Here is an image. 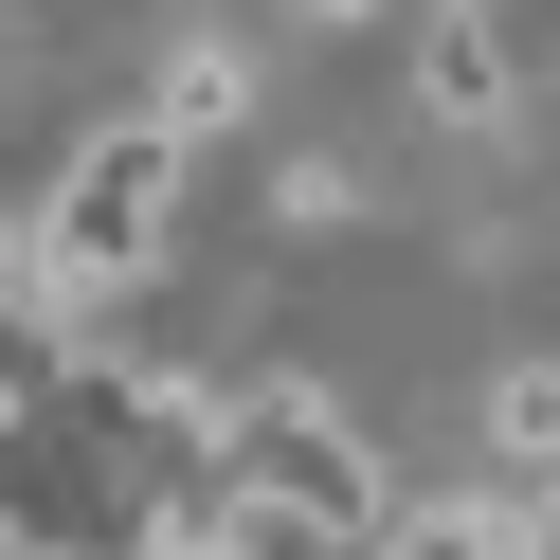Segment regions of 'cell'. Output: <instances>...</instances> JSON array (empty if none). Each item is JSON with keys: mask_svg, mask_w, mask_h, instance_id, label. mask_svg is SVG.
Returning a JSON list of instances; mask_svg holds the SVG:
<instances>
[{"mask_svg": "<svg viewBox=\"0 0 560 560\" xmlns=\"http://www.w3.org/2000/svg\"><path fill=\"white\" fill-rule=\"evenodd\" d=\"M182 163H199V145H163L145 109L91 127L73 182H55V199H37V235H19V254H37V290H55V307H91V290H127V271H163V235H182Z\"/></svg>", "mask_w": 560, "mask_h": 560, "instance_id": "1", "label": "cell"}, {"mask_svg": "<svg viewBox=\"0 0 560 560\" xmlns=\"http://www.w3.org/2000/svg\"><path fill=\"white\" fill-rule=\"evenodd\" d=\"M218 488H235L254 524H307V542H343V560H362V524H380L362 434H343L307 380H235V398H218Z\"/></svg>", "mask_w": 560, "mask_h": 560, "instance_id": "2", "label": "cell"}, {"mask_svg": "<svg viewBox=\"0 0 560 560\" xmlns=\"http://www.w3.org/2000/svg\"><path fill=\"white\" fill-rule=\"evenodd\" d=\"M416 91H434L452 127H506V109H524V73H506V19H488V0H434V37H416Z\"/></svg>", "mask_w": 560, "mask_h": 560, "instance_id": "3", "label": "cell"}, {"mask_svg": "<svg viewBox=\"0 0 560 560\" xmlns=\"http://www.w3.org/2000/svg\"><path fill=\"white\" fill-rule=\"evenodd\" d=\"M73 343H91V326L37 290V254H19V235H0V416H37L55 380H73Z\"/></svg>", "mask_w": 560, "mask_h": 560, "instance_id": "4", "label": "cell"}, {"mask_svg": "<svg viewBox=\"0 0 560 560\" xmlns=\"http://www.w3.org/2000/svg\"><path fill=\"white\" fill-rule=\"evenodd\" d=\"M362 560H542V524L524 506H380Z\"/></svg>", "mask_w": 560, "mask_h": 560, "instance_id": "5", "label": "cell"}, {"mask_svg": "<svg viewBox=\"0 0 560 560\" xmlns=\"http://www.w3.org/2000/svg\"><path fill=\"white\" fill-rule=\"evenodd\" d=\"M235 109H254V55H218V37H199L182 73H163V109H145V127H163V145H218Z\"/></svg>", "mask_w": 560, "mask_h": 560, "instance_id": "6", "label": "cell"}, {"mask_svg": "<svg viewBox=\"0 0 560 560\" xmlns=\"http://www.w3.org/2000/svg\"><path fill=\"white\" fill-rule=\"evenodd\" d=\"M307 19H380V0H307Z\"/></svg>", "mask_w": 560, "mask_h": 560, "instance_id": "7", "label": "cell"}]
</instances>
